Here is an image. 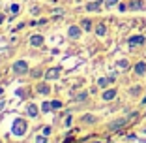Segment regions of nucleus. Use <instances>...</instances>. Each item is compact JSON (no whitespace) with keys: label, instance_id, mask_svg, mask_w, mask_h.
Here are the masks:
<instances>
[{"label":"nucleus","instance_id":"27","mask_svg":"<svg viewBox=\"0 0 146 143\" xmlns=\"http://www.w3.org/2000/svg\"><path fill=\"white\" fill-rule=\"evenodd\" d=\"M84 98H86V92H81V94L77 96V100H81V102H82V100H84Z\"/></svg>","mask_w":146,"mask_h":143},{"label":"nucleus","instance_id":"3","mask_svg":"<svg viewBox=\"0 0 146 143\" xmlns=\"http://www.w3.org/2000/svg\"><path fill=\"white\" fill-rule=\"evenodd\" d=\"M13 72H15V74H26V72H28V64H26L25 60H17L13 64Z\"/></svg>","mask_w":146,"mask_h":143},{"label":"nucleus","instance_id":"16","mask_svg":"<svg viewBox=\"0 0 146 143\" xmlns=\"http://www.w3.org/2000/svg\"><path fill=\"white\" fill-rule=\"evenodd\" d=\"M41 109H43L45 113L52 111V104H49V102H43V104H41Z\"/></svg>","mask_w":146,"mask_h":143},{"label":"nucleus","instance_id":"8","mask_svg":"<svg viewBox=\"0 0 146 143\" xmlns=\"http://www.w3.org/2000/svg\"><path fill=\"white\" fill-rule=\"evenodd\" d=\"M129 9H142L144 8V4H142V0H133V2H129L127 4Z\"/></svg>","mask_w":146,"mask_h":143},{"label":"nucleus","instance_id":"32","mask_svg":"<svg viewBox=\"0 0 146 143\" xmlns=\"http://www.w3.org/2000/svg\"><path fill=\"white\" fill-rule=\"evenodd\" d=\"M0 143H2V141H0Z\"/></svg>","mask_w":146,"mask_h":143},{"label":"nucleus","instance_id":"11","mask_svg":"<svg viewBox=\"0 0 146 143\" xmlns=\"http://www.w3.org/2000/svg\"><path fill=\"white\" fill-rule=\"evenodd\" d=\"M30 44L34 45V47H39V45H43V36H32V38H30Z\"/></svg>","mask_w":146,"mask_h":143},{"label":"nucleus","instance_id":"7","mask_svg":"<svg viewBox=\"0 0 146 143\" xmlns=\"http://www.w3.org/2000/svg\"><path fill=\"white\" fill-rule=\"evenodd\" d=\"M68 36L69 38H79V36H81V28H79V26H69V30H68Z\"/></svg>","mask_w":146,"mask_h":143},{"label":"nucleus","instance_id":"17","mask_svg":"<svg viewBox=\"0 0 146 143\" xmlns=\"http://www.w3.org/2000/svg\"><path fill=\"white\" fill-rule=\"evenodd\" d=\"M116 66H118V68H122V70H127L129 68V62L127 60H118V64H116Z\"/></svg>","mask_w":146,"mask_h":143},{"label":"nucleus","instance_id":"12","mask_svg":"<svg viewBox=\"0 0 146 143\" xmlns=\"http://www.w3.org/2000/svg\"><path fill=\"white\" fill-rule=\"evenodd\" d=\"M99 6H101V0H96V2H90V4L86 6V9H88V11H98Z\"/></svg>","mask_w":146,"mask_h":143},{"label":"nucleus","instance_id":"18","mask_svg":"<svg viewBox=\"0 0 146 143\" xmlns=\"http://www.w3.org/2000/svg\"><path fill=\"white\" fill-rule=\"evenodd\" d=\"M82 28H84V30H90V28H92V23L88 21V19H84V21H82Z\"/></svg>","mask_w":146,"mask_h":143},{"label":"nucleus","instance_id":"25","mask_svg":"<svg viewBox=\"0 0 146 143\" xmlns=\"http://www.w3.org/2000/svg\"><path fill=\"white\" fill-rule=\"evenodd\" d=\"M19 9H21V8H19V4H11V13H17Z\"/></svg>","mask_w":146,"mask_h":143},{"label":"nucleus","instance_id":"30","mask_svg":"<svg viewBox=\"0 0 146 143\" xmlns=\"http://www.w3.org/2000/svg\"><path fill=\"white\" fill-rule=\"evenodd\" d=\"M142 104H144V105H146V96H144V98H142Z\"/></svg>","mask_w":146,"mask_h":143},{"label":"nucleus","instance_id":"1","mask_svg":"<svg viewBox=\"0 0 146 143\" xmlns=\"http://www.w3.org/2000/svg\"><path fill=\"white\" fill-rule=\"evenodd\" d=\"M25 132H26V122H25V119H15V121H13V126H11V134L23 138V136H25Z\"/></svg>","mask_w":146,"mask_h":143},{"label":"nucleus","instance_id":"6","mask_svg":"<svg viewBox=\"0 0 146 143\" xmlns=\"http://www.w3.org/2000/svg\"><path fill=\"white\" fill-rule=\"evenodd\" d=\"M38 92L43 96H49V92H51V87H49L47 83H39L38 85Z\"/></svg>","mask_w":146,"mask_h":143},{"label":"nucleus","instance_id":"26","mask_svg":"<svg viewBox=\"0 0 146 143\" xmlns=\"http://www.w3.org/2000/svg\"><path fill=\"white\" fill-rule=\"evenodd\" d=\"M139 92H141V89H139V87H133V89H131V94H133V96H137Z\"/></svg>","mask_w":146,"mask_h":143},{"label":"nucleus","instance_id":"21","mask_svg":"<svg viewBox=\"0 0 146 143\" xmlns=\"http://www.w3.org/2000/svg\"><path fill=\"white\" fill-rule=\"evenodd\" d=\"M30 74H32V77H39V75H41V70H39V68H36V70H32Z\"/></svg>","mask_w":146,"mask_h":143},{"label":"nucleus","instance_id":"5","mask_svg":"<svg viewBox=\"0 0 146 143\" xmlns=\"http://www.w3.org/2000/svg\"><path fill=\"white\" fill-rule=\"evenodd\" d=\"M125 122H127V119H118V121H114L111 126H109V128H111L112 132H114V130H120V128L125 124Z\"/></svg>","mask_w":146,"mask_h":143},{"label":"nucleus","instance_id":"9","mask_svg":"<svg viewBox=\"0 0 146 143\" xmlns=\"http://www.w3.org/2000/svg\"><path fill=\"white\" fill-rule=\"evenodd\" d=\"M116 98V89H111V91H105L103 92V100H114Z\"/></svg>","mask_w":146,"mask_h":143},{"label":"nucleus","instance_id":"22","mask_svg":"<svg viewBox=\"0 0 146 143\" xmlns=\"http://www.w3.org/2000/svg\"><path fill=\"white\" fill-rule=\"evenodd\" d=\"M52 104V109H58V107H62V102H58V100H54V102H51Z\"/></svg>","mask_w":146,"mask_h":143},{"label":"nucleus","instance_id":"14","mask_svg":"<svg viewBox=\"0 0 146 143\" xmlns=\"http://www.w3.org/2000/svg\"><path fill=\"white\" fill-rule=\"evenodd\" d=\"M26 113H28V115H30V117H36V115H38V105H36V104H30V105H28V109H26Z\"/></svg>","mask_w":146,"mask_h":143},{"label":"nucleus","instance_id":"2","mask_svg":"<svg viewBox=\"0 0 146 143\" xmlns=\"http://www.w3.org/2000/svg\"><path fill=\"white\" fill-rule=\"evenodd\" d=\"M60 74H62V66H54V68H49L47 72H45V79H47V81H52V79H56Z\"/></svg>","mask_w":146,"mask_h":143},{"label":"nucleus","instance_id":"20","mask_svg":"<svg viewBox=\"0 0 146 143\" xmlns=\"http://www.w3.org/2000/svg\"><path fill=\"white\" fill-rule=\"evenodd\" d=\"M36 143H47V136H38V138H36Z\"/></svg>","mask_w":146,"mask_h":143},{"label":"nucleus","instance_id":"15","mask_svg":"<svg viewBox=\"0 0 146 143\" xmlns=\"http://www.w3.org/2000/svg\"><path fill=\"white\" fill-rule=\"evenodd\" d=\"M112 81H114V77H101V79H99V81H98V85H99V87H107V85H109V83H112Z\"/></svg>","mask_w":146,"mask_h":143},{"label":"nucleus","instance_id":"4","mask_svg":"<svg viewBox=\"0 0 146 143\" xmlns=\"http://www.w3.org/2000/svg\"><path fill=\"white\" fill-rule=\"evenodd\" d=\"M146 42L144 36H131L129 38V47H135V45H142Z\"/></svg>","mask_w":146,"mask_h":143},{"label":"nucleus","instance_id":"28","mask_svg":"<svg viewBox=\"0 0 146 143\" xmlns=\"http://www.w3.org/2000/svg\"><path fill=\"white\" fill-rule=\"evenodd\" d=\"M49 134H51V128H49V126H47V128H43V136H49Z\"/></svg>","mask_w":146,"mask_h":143},{"label":"nucleus","instance_id":"13","mask_svg":"<svg viewBox=\"0 0 146 143\" xmlns=\"http://www.w3.org/2000/svg\"><path fill=\"white\" fill-rule=\"evenodd\" d=\"M96 34H98V36H105V34H107V26H105L103 23H99V25L96 26Z\"/></svg>","mask_w":146,"mask_h":143},{"label":"nucleus","instance_id":"10","mask_svg":"<svg viewBox=\"0 0 146 143\" xmlns=\"http://www.w3.org/2000/svg\"><path fill=\"white\" fill-rule=\"evenodd\" d=\"M135 74L137 75H144L146 74V64L144 62H139V64L135 66Z\"/></svg>","mask_w":146,"mask_h":143},{"label":"nucleus","instance_id":"29","mask_svg":"<svg viewBox=\"0 0 146 143\" xmlns=\"http://www.w3.org/2000/svg\"><path fill=\"white\" fill-rule=\"evenodd\" d=\"M2 23H4V15H2V13H0V25H2Z\"/></svg>","mask_w":146,"mask_h":143},{"label":"nucleus","instance_id":"31","mask_svg":"<svg viewBox=\"0 0 146 143\" xmlns=\"http://www.w3.org/2000/svg\"><path fill=\"white\" fill-rule=\"evenodd\" d=\"M2 92H4V89H2V87H0V94H2Z\"/></svg>","mask_w":146,"mask_h":143},{"label":"nucleus","instance_id":"19","mask_svg":"<svg viewBox=\"0 0 146 143\" xmlns=\"http://www.w3.org/2000/svg\"><path fill=\"white\" fill-rule=\"evenodd\" d=\"M82 121H84V122H96V117H92V115H84Z\"/></svg>","mask_w":146,"mask_h":143},{"label":"nucleus","instance_id":"24","mask_svg":"<svg viewBox=\"0 0 146 143\" xmlns=\"http://www.w3.org/2000/svg\"><path fill=\"white\" fill-rule=\"evenodd\" d=\"M105 4L111 8V6H116V4H118V0H105Z\"/></svg>","mask_w":146,"mask_h":143},{"label":"nucleus","instance_id":"23","mask_svg":"<svg viewBox=\"0 0 146 143\" xmlns=\"http://www.w3.org/2000/svg\"><path fill=\"white\" fill-rule=\"evenodd\" d=\"M25 94H26V89H19V91H17V96H19V98H25Z\"/></svg>","mask_w":146,"mask_h":143}]
</instances>
